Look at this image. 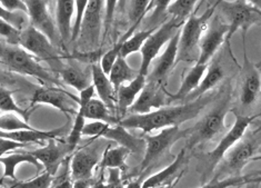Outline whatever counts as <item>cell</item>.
I'll return each mask as SVG.
<instances>
[{
	"label": "cell",
	"mask_w": 261,
	"mask_h": 188,
	"mask_svg": "<svg viewBox=\"0 0 261 188\" xmlns=\"http://www.w3.org/2000/svg\"><path fill=\"white\" fill-rule=\"evenodd\" d=\"M215 97V93L208 92V95L198 98L194 102H187L176 106H165L148 114L130 115L120 119L118 124L126 129H140L145 134L151 133L153 130L180 126L187 121L196 118L206 106L214 102Z\"/></svg>",
	"instance_id": "cell-1"
},
{
	"label": "cell",
	"mask_w": 261,
	"mask_h": 188,
	"mask_svg": "<svg viewBox=\"0 0 261 188\" xmlns=\"http://www.w3.org/2000/svg\"><path fill=\"white\" fill-rule=\"evenodd\" d=\"M230 88L226 89L220 100L208 114L202 117L194 127L189 129L187 136V152L198 145H202L213 140L216 136L225 130V118L229 111L230 106Z\"/></svg>",
	"instance_id": "cell-2"
},
{
	"label": "cell",
	"mask_w": 261,
	"mask_h": 188,
	"mask_svg": "<svg viewBox=\"0 0 261 188\" xmlns=\"http://www.w3.org/2000/svg\"><path fill=\"white\" fill-rule=\"evenodd\" d=\"M0 62H3L12 72L23 76L34 77L47 85L57 87L61 85L57 78L40 65L39 60L35 56L18 45L0 47Z\"/></svg>",
	"instance_id": "cell-3"
},
{
	"label": "cell",
	"mask_w": 261,
	"mask_h": 188,
	"mask_svg": "<svg viewBox=\"0 0 261 188\" xmlns=\"http://www.w3.org/2000/svg\"><path fill=\"white\" fill-rule=\"evenodd\" d=\"M217 9V4L211 6L210 8L203 12L202 15H190L187 20L182 25V30H180V38L178 45L177 64L180 61L191 62L196 61L199 58V45L202 38V35L208 27L209 20L215 15Z\"/></svg>",
	"instance_id": "cell-4"
},
{
	"label": "cell",
	"mask_w": 261,
	"mask_h": 188,
	"mask_svg": "<svg viewBox=\"0 0 261 188\" xmlns=\"http://www.w3.org/2000/svg\"><path fill=\"white\" fill-rule=\"evenodd\" d=\"M217 7H219L220 14L226 18L229 27L226 40L231 38L239 29L242 30L245 37L253 25H261V10L253 7L247 0H218Z\"/></svg>",
	"instance_id": "cell-5"
},
{
	"label": "cell",
	"mask_w": 261,
	"mask_h": 188,
	"mask_svg": "<svg viewBox=\"0 0 261 188\" xmlns=\"http://www.w3.org/2000/svg\"><path fill=\"white\" fill-rule=\"evenodd\" d=\"M18 46L27 50L39 61H46L49 66L55 68L58 73L64 68L63 62L60 61L61 56L58 49L56 48L55 43L45 34L33 27L32 25H29L20 31Z\"/></svg>",
	"instance_id": "cell-6"
},
{
	"label": "cell",
	"mask_w": 261,
	"mask_h": 188,
	"mask_svg": "<svg viewBox=\"0 0 261 188\" xmlns=\"http://www.w3.org/2000/svg\"><path fill=\"white\" fill-rule=\"evenodd\" d=\"M188 134L189 129H180L179 126H173L161 129L156 135H146L144 138L146 144V152L144 159L141 161L140 171L145 172L148 167H150L153 162H156L178 140L187 138Z\"/></svg>",
	"instance_id": "cell-7"
},
{
	"label": "cell",
	"mask_w": 261,
	"mask_h": 188,
	"mask_svg": "<svg viewBox=\"0 0 261 188\" xmlns=\"http://www.w3.org/2000/svg\"><path fill=\"white\" fill-rule=\"evenodd\" d=\"M184 24L185 22L172 18L169 21H167L161 25V26L157 27L156 30L149 36V38L145 41L144 46H142L140 50L141 65L139 74L148 76L152 62L158 57L161 48L169 42V40L178 33Z\"/></svg>",
	"instance_id": "cell-8"
},
{
	"label": "cell",
	"mask_w": 261,
	"mask_h": 188,
	"mask_svg": "<svg viewBox=\"0 0 261 188\" xmlns=\"http://www.w3.org/2000/svg\"><path fill=\"white\" fill-rule=\"evenodd\" d=\"M106 0H88L85 17L78 37L79 43L86 49L85 52H95L100 41L102 20H105Z\"/></svg>",
	"instance_id": "cell-9"
},
{
	"label": "cell",
	"mask_w": 261,
	"mask_h": 188,
	"mask_svg": "<svg viewBox=\"0 0 261 188\" xmlns=\"http://www.w3.org/2000/svg\"><path fill=\"white\" fill-rule=\"evenodd\" d=\"M254 117L244 116L236 114V121L232 128L222 137V139L219 142L210 153L207 155V171H214L216 166L225 158L226 154L236 144L242 139V137L246 134L248 127L250 126L251 122Z\"/></svg>",
	"instance_id": "cell-10"
},
{
	"label": "cell",
	"mask_w": 261,
	"mask_h": 188,
	"mask_svg": "<svg viewBox=\"0 0 261 188\" xmlns=\"http://www.w3.org/2000/svg\"><path fill=\"white\" fill-rule=\"evenodd\" d=\"M210 24H208V27L204 31L203 37L200 40V45H199V58L197 62L199 64H206L211 60L216 53L218 52L220 46L227 39V35L229 31V27L226 21L222 20L221 16L214 15L211 18Z\"/></svg>",
	"instance_id": "cell-11"
},
{
	"label": "cell",
	"mask_w": 261,
	"mask_h": 188,
	"mask_svg": "<svg viewBox=\"0 0 261 188\" xmlns=\"http://www.w3.org/2000/svg\"><path fill=\"white\" fill-rule=\"evenodd\" d=\"M96 93L94 85H90L84 90L79 91L78 106L83 109L86 119L94 122H103L110 125H117L119 119L113 116V112L102 100L94 98Z\"/></svg>",
	"instance_id": "cell-12"
},
{
	"label": "cell",
	"mask_w": 261,
	"mask_h": 188,
	"mask_svg": "<svg viewBox=\"0 0 261 188\" xmlns=\"http://www.w3.org/2000/svg\"><path fill=\"white\" fill-rule=\"evenodd\" d=\"M30 25L45 34L53 42L60 40L57 25L48 9L46 0H26Z\"/></svg>",
	"instance_id": "cell-13"
},
{
	"label": "cell",
	"mask_w": 261,
	"mask_h": 188,
	"mask_svg": "<svg viewBox=\"0 0 261 188\" xmlns=\"http://www.w3.org/2000/svg\"><path fill=\"white\" fill-rule=\"evenodd\" d=\"M70 99L77 100L78 98L72 97L69 93L60 89L57 86H45L39 87L32 97L33 105H48L51 107L64 112L65 115L69 116L74 114L76 110L73 108V105L70 102Z\"/></svg>",
	"instance_id": "cell-14"
},
{
	"label": "cell",
	"mask_w": 261,
	"mask_h": 188,
	"mask_svg": "<svg viewBox=\"0 0 261 188\" xmlns=\"http://www.w3.org/2000/svg\"><path fill=\"white\" fill-rule=\"evenodd\" d=\"M166 103L167 99L164 86L156 81L147 80L144 89L128 111L132 112V115L148 114L152 110L165 107L167 105Z\"/></svg>",
	"instance_id": "cell-15"
},
{
	"label": "cell",
	"mask_w": 261,
	"mask_h": 188,
	"mask_svg": "<svg viewBox=\"0 0 261 188\" xmlns=\"http://www.w3.org/2000/svg\"><path fill=\"white\" fill-rule=\"evenodd\" d=\"M29 153L38 159L46 172L55 176L59 167L65 162L67 156L72 152L69 146L67 145V143L64 145H60L57 143V139L53 138L48 140L46 146L32 150Z\"/></svg>",
	"instance_id": "cell-16"
},
{
	"label": "cell",
	"mask_w": 261,
	"mask_h": 188,
	"mask_svg": "<svg viewBox=\"0 0 261 188\" xmlns=\"http://www.w3.org/2000/svg\"><path fill=\"white\" fill-rule=\"evenodd\" d=\"M180 38V30L172 37L167 43L165 52L159 57L153 60V68L147 80L156 81L158 84L164 85L168 75L173 69V67L177 65V55H178V45Z\"/></svg>",
	"instance_id": "cell-17"
},
{
	"label": "cell",
	"mask_w": 261,
	"mask_h": 188,
	"mask_svg": "<svg viewBox=\"0 0 261 188\" xmlns=\"http://www.w3.org/2000/svg\"><path fill=\"white\" fill-rule=\"evenodd\" d=\"M258 147V143L256 139L246 138L244 140H239L236 145L229 150L225 156V162L227 171L234 176L241 175V171L244 167L252 160L254 153H256Z\"/></svg>",
	"instance_id": "cell-18"
},
{
	"label": "cell",
	"mask_w": 261,
	"mask_h": 188,
	"mask_svg": "<svg viewBox=\"0 0 261 188\" xmlns=\"http://www.w3.org/2000/svg\"><path fill=\"white\" fill-rule=\"evenodd\" d=\"M261 91V74L257 66L252 65L245 52V61L241 70V104L248 107L256 102Z\"/></svg>",
	"instance_id": "cell-19"
},
{
	"label": "cell",
	"mask_w": 261,
	"mask_h": 188,
	"mask_svg": "<svg viewBox=\"0 0 261 188\" xmlns=\"http://www.w3.org/2000/svg\"><path fill=\"white\" fill-rule=\"evenodd\" d=\"M98 164H100V160H99V154L95 148L85 147L77 150L73 154L69 164L72 179H91L94 175V169Z\"/></svg>",
	"instance_id": "cell-20"
},
{
	"label": "cell",
	"mask_w": 261,
	"mask_h": 188,
	"mask_svg": "<svg viewBox=\"0 0 261 188\" xmlns=\"http://www.w3.org/2000/svg\"><path fill=\"white\" fill-rule=\"evenodd\" d=\"M146 83L147 76L138 74L135 79L119 87L116 93V109L119 112L120 117L125 116L129 108L134 105L136 99L138 98L140 92L146 86Z\"/></svg>",
	"instance_id": "cell-21"
},
{
	"label": "cell",
	"mask_w": 261,
	"mask_h": 188,
	"mask_svg": "<svg viewBox=\"0 0 261 188\" xmlns=\"http://www.w3.org/2000/svg\"><path fill=\"white\" fill-rule=\"evenodd\" d=\"M65 127H60L54 130H39V129H21L15 131H3L0 130V138L10 139L24 145L29 144H42V142L49 140L53 138H57L63 133Z\"/></svg>",
	"instance_id": "cell-22"
},
{
	"label": "cell",
	"mask_w": 261,
	"mask_h": 188,
	"mask_svg": "<svg viewBox=\"0 0 261 188\" xmlns=\"http://www.w3.org/2000/svg\"><path fill=\"white\" fill-rule=\"evenodd\" d=\"M91 81L99 99L102 100L111 111H114L116 109V89L108 75L102 70L100 64L91 66Z\"/></svg>",
	"instance_id": "cell-23"
},
{
	"label": "cell",
	"mask_w": 261,
	"mask_h": 188,
	"mask_svg": "<svg viewBox=\"0 0 261 188\" xmlns=\"http://www.w3.org/2000/svg\"><path fill=\"white\" fill-rule=\"evenodd\" d=\"M186 154H187V149L184 148L181 152L177 155L175 160H173L169 166H167L161 172L152 175V176L148 177L146 180L142 181L141 188H156L161 186H170L171 181H173V179L176 178L180 169H181L186 164V160H187V155Z\"/></svg>",
	"instance_id": "cell-24"
},
{
	"label": "cell",
	"mask_w": 261,
	"mask_h": 188,
	"mask_svg": "<svg viewBox=\"0 0 261 188\" xmlns=\"http://www.w3.org/2000/svg\"><path fill=\"white\" fill-rule=\"evenodd\" d=\"M74 17V0H57L56 2V25L60 41L67 43L71 40L72 18Z\"/></svg>",
	"instance_id": "cell-25"
},
{
	"label": "cell",
	"mask_w": 261,
	"mask_h": 188,
	"mask_svg": "<svg viewBox=\"0 0 261 188\" xmlns=\"http://www.w3.org/2000/svg\"><path fill=\"white\" fill-rule=\"evenodd\" d=\"M223 78H225V70H223L222 66L219 62H213V64L207 68V72L204 74L200 84H199L197 88L185 99V103L194 102V100L207 95V93L213 90L216 86L219 85V83Z\"/></svg>",
	"instance_id": "cell-26"
},
{
	"label": "cell",
	"mask_w": 261,
	"mask_h": 188,
	"mask_svg": "<svg viewBox=\"0 0 261 188\" xmlns=\"http://www.w3.org/2000/svg\"><path fill=\"white\" fill-rule=\"evenodd\" d=\"M207 68L208 65L196 62V65L191 68L187 75H186V77L182 80L181 85H180V88L178 89V91L175 95H172L170 97L169 102H171V100H173V102H175V100H184L185 102V99L197 88L199 84H200L204 74L207 72Z\"/></svg>",
	"instance_id": "cell-27"
},
{
	"label": "cell",
	"mask_w": 261,
	"mask_h": 188,
	"mask_svg": "<svg viewBox=\"0 0 261 188\" xmlns=\"http://www.w3.org/2000/svg\"><path fill=\"white\" fill-rule=\"evenodd\" d=\"M0 162H2L4 166V174L3 177L0 179V183L6 178H11L16 180V169L20 164H23V162H28V164H32L36 166L37 168L41 169L42 165L38 161L36 157L30 154L29 152L27 153H12L7 155L6 154L4 157L0 158Z\"/></svg>",
	"instance_id": "cell-28"
},
{
	"label": "cell",
	"mask_w": 261,
	"mask_h": 188,
	"mask_svg": "<svg viewBox=\"0 0 261 188\" xmlns=\"http://www.w3.org/2000/svg\"><path fill=\"white\" fill-rule=\"evenodd\" d=\"M130 153H132V150L121 145L117 147H108L103 152L100 160L101 169L103 171V169L108 168H117L120 169L121 173L126 172V159Z\"/></svg>",
	"instance_id": "cell-29"
},
{
	"label": "cell",
	"mask_w": 261,
	"mask_h": 188,
	"mask_svg": "<svg viewBox=\"0 0 261 188\" xmlns=\"http://www.w3.org/2000/svg\"><path fill=\"white\" fill-rule=\"evenodd\" d=\"M138 74H139V72L137 73L128 65L126 58H123L122 56H119L114 64L113 68H111V70H110L108 76H109L111 84L114 85L115 89H116V93H117V90L119 89L120 86H122L123 84H127V83H129V81L135 79Z\"/></svg>",
	"instance_id": "cell-30"
},
{
	"label": "cell",
	"mask_w": 261,
	"mask_h": 188,
	"mask_svg": "<svg viewBox=\"0 0 261 188\" xmlns=\"http://www.w3.org/2000/svg\"><path fill=\"white\" fill-rule=\"evenodd\" d=\"M149 4H150V0H128L127 10L132 27L129 28L127 34L123 36L121 39L126 40L128 37H130L135 33V30L139 26V24L144 19V17L147 14Z\"/></svg>",
	"instance_id": "cell-31"
},
{
	"label": "cell",
	"mask_w": 261,
	"mask_h": 188,
	"mask_svg": "<svg viewBox=\"0 0 261 188\" xmlns=\"http://www.w3.org/2000/svg\"><path fill=\"white\" fill-rule=\"evenodd\" d=\"M59 75L61 77V80H63L66 85L72 87V88L77 89L78 91H82L91 85L89 77L77 67H64L63 69L59 72Z\"/></svg>",
	"instance_id": "cell-32"
},
{
	"label": "cell",
	"mask_w": 261,
	"mask_h": 188,
	"mask_svg": "<svg viewBox=\"0 0 261 188\" xmlns=\"http://www.w3.org/2000/svg\"><path fill=\"white\" fill-rule=\"evenodd\" d=\"M157 27L154 28H150L147 30H141L138 31V33L133 34L126 40H123L122 42V47H121V56L123 58H127L128 56H130L132 54H135L137 52H140L142 46H144L145 41L149 38L154 30H156Z\"/></svg>",
	"instance_id": "cell-33"
},
{
	"label": "cell",
	"mask_w": 261,
	"mask_h": 188,
	"mask_svg": "<svg viewBox=\"0 0 261 188\" xmlns=\"http://www.w3.org/2000/svg\"><path fill=\"white\" fill-rule=\"evenodd\" d=\"M0 111H3L4 114L14 112V114L19 115L24 119V121L28 122V111L22 109L20 106L16 103L14 96H12V92L7 88H5V87H0Z\"/></svg>",
	"instance_id": "cell-34"
},
{
	"label": "cell",
	"mask_w": 261,
	"mask_h": 188,
	"mask_svg": "<svg viewBox=\"0 0 261 188\" xmlns=\"http://www.w3.org/2000/svg\"><path fill=\"white\" fill-rule=\"evenodd\" d=\"M199 0H175L168 7L167 12L175 19L185 22L191 15Z\"/></svg>",
	"instance_id": "cell-35"
},
{
	"label": "cell",
	"mask_w": 261,
	"mask_h": 188,
	"mask_svg": "<svg viewBox=\"0 0 261 188\" xmlns=\"http://www.w3.org/2000/svg\"><path fill=\"white\" fill-rule=\"evenodd\" d=\"M85 121H86V118L84 115V111L82 108L79 107V109L76 112V115H74V121L72 124V128L70 130V134L67 137V140H66L67 145L69 146L71 152H73L74 148L78 146L80 139H82L83 129L86 125Z\"/></svg>",
	"instance_id": "cell-36"
},
{
	"label": "cell",
	"mask_w": 261,
	"mask_h": 188,
	"mask_svg": "<svg viewBox=\"0 0 261 188\" xmlns=\"http://www.w3.org/2000/svg\"><path fill=\"white\" fill-rule=\"evenodd\" d=\"M28 122L24 121L19 115L14 112L0 115V130L3 131H15L21 129H33Z\"/></svg>",
	"instance_id": "cell-37"
},
{
	"label": "cell",
	"mask_w": 261,
	"mask_h": 188,
	"mask_svg": "<svg viewBox=\"0 0 261 188\" xmlns=\"http://www.w3.org/2000/svg\"><path fill=\"white\" fill-rule=\"evenodd\" d=\"M87 5H88V0H74V19L72 22L71 41L77 40L80 35V29H82Z\"/></svg>",
	"instance_id": "cell-38"
},
{
	"label": "cell",
	"mask_w": 261,
	"mask_h": 188,
	"mask_svg": "<svg viewBox=\"0 0 261 188\" xmlns=\"http://www.w3.org/2000/svg\"><path fill=\"white\" fill-rule=\"evenodd\" d=\"M55 176L45 171L39 176H37L33 179L18 181L11 188H50L53 185Z\"/></svg>",
	"instance_id": "cell-39"
},
{
	"label": "cell",
	"mask_w": 261,
	"mask_h": 188,
	"mask_svg": "<svg viewBox=\"0 0 261 188\" xmlns=\"http://www.w3.org/2000/svg\"><path fill=\"white\" fill-rule=\"evenodd\" d=\"M122 42L123 40L120 39L117 43L111 47L109 50H107L101 57H100V67L102 68V70L105 72V74L109 75L111 68H113L114 64L116 62V60L118 59L119 56H121V47H122Z\"/></svg>",
	"instance_id": "cell-40"
},
{
	"label": "cell",
	"mask_w": 261,
	"mask_h": 188,
	"mask_svg": "<svg viewBox=\"0 0 261 188\" xmlns=\"http://www.w3.org/2000/svg\"><path fill=\"white\" fill-rule=\"evenodd\" d=\"M0 18L8 21L11 26H14L18 30H22L26 28V21L29 20L28 16L23 12H11L7 9H5L0 5Z\"/></svg>",
	"instance_id": "cell-41"
},
{
	"label": "cell",
	"mask_w": 261,
	"mask_h": 188,
	"mask_svg": "<svg viewBox=\"0 0 261 188\" xmlns=\"http://www.w3.org/2000/svg\"><path fill=\"white\" fill-rule=\"evenodd\" d=\"M248 175H239V176H230L226 179L215 178L209 184L203 185L200 188H229V187H238L247 183Z\"/></svg>",
	"instance_id": "cell-42"
},
{
	"label": "cell",
	"mask_w": 261,
	"mask_h": 188,
	"mask_svg": "<svg viewBox=\"0 0 261 188\" xmlns=\"http://www.w3.org/2000/svg\"><path fill=\"white\" fill-rule=\"evenodd\" d=\"M172 0H150L147 12L152 10L150 20L152 22H158L167 12V9L171 5Z\"/></svg>",
	"instance_id": "cell-43"
},
{
	"label": "cell",
	"mask_w": 261,
	"mask_h": 188,
	"mask_svg": "<svg viewBox=\"0 0 261 188\" xmlns=\"http://www.w3.org/2000/svg\"><path fill=\"white\" fill-rule=\"evenodd\" d=\"M20 31L14 26L0 18V37H3L6 40H7L10 45H18V41H19V36Z\"/></svg>",
	"instance_id": "cell-44"
},
{
	"label": "cell",
	"mask_w": 261,
	"mask_h": 188,
	"mask_svg": "<svg viewBox=\"0 0 261 188\" xmlns=\"http://www.w3.org/2000/svg\"><path fill=\"white\" fill-rule=\"evenodd\" d=\"M110 124L103 123V122H91L89 124H86L83 129V136H89V137H101L103 130L106 127Z\"/></svg>",
	"instance_id": "cell-45"
},
{
	"label": "cell",
	"mask_w": 261,
	"mask_h": 188,
	"mask_svg": "<svg viewBox=\"0 0 261 188\" xmlns=\"http://www.w3.org/2000/svg\"><path fill=\"white\" fill-rule=\"evenodd\" d=\"M73 183L74 180L71 177L70 174V167L69 165H67L66 171L60 175L59 177L54 178L53 185L50 188H73Z\"/></svg>",
	"instance_id": "cell-46"
},
{
	"label": "cell",
	"mask_w": 261,
	"mask_h": 188,
	"mask_svg": "<svg viewBox=\"0 0 261 188\" xmlns=\"http://www.w3.org/2000/svg\"><path fill=\"white\" fill-rule=\"evenodd\" d=\"M118 4L119 0H106L105 2V27L108 30L111 22L114 20L115 12L118 9Z\"/></svg>",
	"instance_id": "cell-47"
},
{
	"label": "cell",
	"mask_w": 261,
	"mask_h": 188,
	"mask_svg": "<svg viewBox=\"0 0 261 188\" xmlns=\"http://www.w3.org/2000/svg\"><path fill=\"white\" fill-rule=\"evenodd\" d=\"M0 5L11 12H23L27 15V6L23 0H0Z\"/></svg>",
	"instance_id": "cell-48"
},
{
	"label": "cell",
	"mask_w": 261,
	"mask_h": 188,
	"mask_svg": "<svg viewBox=\"0 0 261 188\" xmlns=\"http://www.w3.org/2000/svg\"><path fill=\"white\" fill-rule=\"evenodd\" d=\"M108 180L107 183L110 188H126L121 179V171L117 168H108Z\"/></svg>",
	"instance_id": "cell-49"
},
{
	"label": "cell",
	"mask_w": 261,
	"mask_h": 188,
	"mask_svg": "<svg viewBox=\"0 0 261 188\" xmlns=\"http://www.w3.org/2000/svg\"><path fill=\"white\" fill-rule=\"evenodd\" d=\"M26 146L27 145H24V144H20V143L6 139V138H0V158L4 157L7 153L12 152V150H16L18 148H23Z\"/></svg>",
	"instance_id": "cell-50"
},
{
	"label": "cell",
	"mask_w": 261,
	"mask_h": 188,
	"mask_svg": "<svg viewBox=\"0 0 261 188\" xmlns=\"http://www.w3.org/2000/svg\"><path fill=\"white\" fill-rule=\"evenodd\" d=\"M92 181L91 179H83V180H74L73 188H90Z\"/></svg>",
	"instance_id": "cell-51"
},
{
	"label": "cell",
	"mask_w": 261,
	"mask_h": 188,
	"mask_svg": "<svg viewBox=\"0 0 261 188\" xmlns=\"http://www.w3.org/2000/svg\"><path fill=\"white\" fill-rule=\"evenodd\" d=\"M90 188H110L107 181L103 180V176H101L100 179H98L95 183L91 184Z\"/></svg>",
	"instance_id": "cell-52"
},
{
	"label": "cell",
	"mask_w": 261,
	"mask_h": 188,
	"mask_svg": "<svg viewBox=\"0 0 261 188\" xmlns=\"http://www.w3.org/2000/svg\"><path fill=\"white\" fill-rule=\"evenodd\" d=\"M249 183L261 184V175H259V176H252V175H248L246 184H249Z\"/></svg>",
	"instance_id": "cell-53"
},
{
	"label": "cell",
	"mask_w": 261,
	"mask_h": 188,
	"mask_svg": "<svg viewBox=\"0 0 261 188\" xmlns=\"http://www.w3.org/2000/svg\"><path fill=\"white\" fill-rule=\"evenodd\" d=\"M127 3L128 0H119V4H118V10L123 11L125 8L127 7Z\"/></svg>",
	"instance_id": "cell-54"
},
{
	"label": "cell",
	"mask_w": 261,
	"mask_h": 188,
	"mask_svg": "<svg viewBox=\"0 0 261 188\" xmlns=\"http://www.w3.org/2000/svg\"><path fill=\"white\" fill-rule=\"evenodd\" d=\"M247 2L251 4L253 7H256L259 10H261V0H247Z\"/></svg>",
	"instance_id": "cell-55"
},
{
	"label": "cell",
	"mask_w": 261,
	"mask_h": 188,
	"mask_svg": "<svg viewBox=\"0 0 261 188\" xmlns=\"http://www.w3.org/2000/svg\"><path fill=\"white\" fill-rule=\"evenodd\" d=\"M246 188H259L260 184H256V183H249V184H246Z\"/></svg>",
	"instance_id": "cell-56"
},
{
	"label": "cell",
	"mask_w": 261,
	"mask_h": 188,
	"mask_svg": "<svg viewBox=\"0 0 261 188\" xmlns=\"http://www.w3.org/2000/svg\"><path fill=\"white\" fill-rule=\"evenodd\" d=\"M252 160H261V156H260V157H253Z\"/></svg>",
	"instance_id": "cell-57"
},
{
	"label": "cell",
	"mask_w": 261,
	"mask_h": 188,
	"mask_svg": "<svg viewBox=\"0 0 261 188\" xmlns=\"http://www.w3.org/2000/svg\"><path fill=\"white\" fill-rule=\"evenodd\" d=\"M156 188H170V186H161V187H156Z\"/></svg>",
	"instance_id": "cell-58"
},
{
	"label": "cell",
	"mask_w": 261,
	"mask_h": 188,
	"mask_svg": "<svg viewBox=\"0 0 261 188\" xmlns=\"http://www.w3.org/2000/svg\"><path fill=\"white\" fill-rule=\"evenodd\" d=\"M257 68H258V70H259V72H260V74H261V65L257 66Z\"/></svg>",
	"instance_id": "cell-59"
},
{
	"label": "cell",
	"mask_w": 261,
	"mask_h": 188,
	"mask_svg": "<svg viewBox=\"0 0 261 188\" xmlns=\"http://www.w3.org/2000/svg\"><path fill=\"white\" fill-rule=\"evenodd\" d=\"M0 188H5V187H3V186H0ZM11 188V187H10Z\"/></svg>",
	"instance_id": "cell-60"
}]
</instances>
